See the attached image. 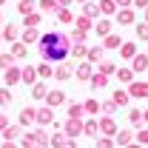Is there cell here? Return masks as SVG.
<instances>
[{"instance_id": "1", "label": "cell", "mask_w": 148, "mask_h": 148, "mask_svg": "<svg viewBox=\"0 0 148 148\" xmlns=\"http://www.w3.org/2000/svg\"><path fill=\"white\" fill-rule=\"evenodd\" d=\"M40 51L46 60H63L69 54V37L66 34H43L40 37Z\"/></svg>"}]
</instances>
